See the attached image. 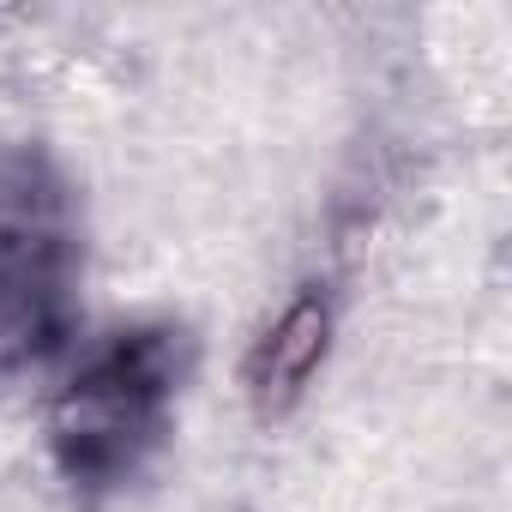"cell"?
Here are the masks:
<instances>
[{
	"label": "cell",
	"mask_w": 512,
	"mask_h": 512,
	"mask_svg": "<svg viewBox=\"0 0 512 512\" xmlns=\"http://www.w3.org/2000/svg\"><path fill=\"white\" fill-rule=\"evenodd\" d=\"M326 338H332L326 302L320 296H296L284 308V320L247 356V398H253V410H260V416H284L308 392V380H314V368L326 356Z\"/></svg>",
	"instance_id": "3"
},
{
	"label": "cell",
	"mask_w": 512,
	"mask_h": 512,
	"mask_svg": "<svg viewBox=\"0 0 512 512\" xmlns=\"http://www.w3.org/2000/svg\"><path fill=\"white\" fill-rule=\"evenodd\" d=\"M175 386V350L163 332H121L85 362L55 410V452L73 482H115L163 428V398Z\"/></svg>",
	"instance_id": "1"
},
{
	"label": "cell",
	"mask_w": 512,
	"mask_h": 512,
	"mask_svg": "<svg viewBox=\"0 0 512 512\" xmlns=\"http://www.w3.org/2000/svg\"><path fill=\"white\" fill-rule=\"evenodd\" d=\"M67 241L49 217V193H0V368H19L61 332Z\"/></svg>",
	"instance_id": "2"
}]
</instances>
